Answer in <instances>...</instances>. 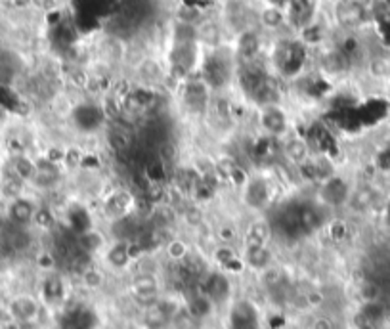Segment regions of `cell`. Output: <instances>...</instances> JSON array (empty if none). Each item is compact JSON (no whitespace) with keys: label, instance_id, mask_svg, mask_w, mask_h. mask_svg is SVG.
Wrapping results in <instances>:
<instances>
[{"label":"cell","instance_id":"cell-1","mask_svg":"<svg viewBox=\"0 0 390 329\" xmlns=\"http://www.w3.org/2000/svg\"><path fill=\"white\" fill-rule=\"evenodd\" d=\"M258 127L266 136L283 140L286 136H289V115L279 104L260 105Z\"/></svg>","mask_w":390,"mask_h":329},{"label":"cell","instance_id":"cell-2","mask_svg":"<svg viewBox=\"0 0 390 329\" xmlns=\"http://www.w3.org/2000/svg\"><path fill=\"white\" fill-rule=\"evenodd\" d=\"M128 293L132 300H136L142 308L150 307L161 299V282L155 274L143 272L132 277V282L128 285Z\"/></svg>","mask_w":390,"mask_h":329},{"label":"cell","instance_id":"cell-3","mask_svg":"<svg viewBox=\"0 0 390 329\" xmlns=\"http://www.w3.org/2000/svg\"><path fill=\"white\" fill-rule=\"evenodd\" d=\"M272 197H274V184L266 176H251L243 184V201L251 209H266L272 203Z\"/></svg>","mask_w":390,"mask_h":329},{"label":"cell","instance_id":"cell-4","mask_svg":"<svg viewBox=\"0 0 390 329\" xmlns=\"http://www.w3.org/2000/svg\"><path fill=\"white\" fill-rule=\"evenodd\" d=\"M201 291L209 297L214 307H220V305L228 303L233 291L232 280L228 276V272H224V270H209L203 277Z\"/></svg>","mask_w":390,"mask_h":329},{"label":"cell","instance_id":"cell-5","mask_svg":"<svg viewBox=\"0 0 390 329\" xmlns=\"http://www.w3.org/2000/svg\"><path fill=\"white\" fill-rule=\"evenodd\" d=\"M182 303H174L171 299H159L150 307L143 308L142 323L146 329H171V320H173L176 308Z\"/></svg>","mask_w":390,"mask_h":329},{"label":"cell","instance_id":"cell-6","mask_svg":"<svg viewBox=\"0 0 390 329\" xmlns=\"http://www.w3.org/2000/svg\"><path fill=\"white\" fill-rule=\"evenodd\" d=\"M281 155L292 169H299L312 159V146L302 136H286L281 140Z\"/></svg>","mask_w":390,"mask_h":329},{"label":"cell","instance_id":"cell-7","mask_svg":"<svg viewBox=\"0 0 390 329\" xmlns=\"http://www.w3.org/2000/svg\"><path fill=\"white\" fill-rule=\"evenodd\" d=\"M350 186L346 184L345 178H341L337 174H333L331 178L323 180L320 184V197L323 205L327 207H343L350 197Z\"/></svg>","mask_w":390,"mask_h":329},{"label":"cell","instance_id":"cell-8","mask_svg":"<svg viewBox=\"0 0 390 329\" xmlns=\"http://www.w3.org/2000/svg\"><path fill=\"white\" fill-rule=\"evenodd\" d=\"M136 199L134 195L130 194L128 190H115L113 194L105 197L104 201V213L111 220H119L128 215H134Z\"/></svg>","mask_w":390,"mask_h":329},{"label":"cell","instance_id":"cell-9","mask_svg":"<svg viewBox=\"0 0 390 329\" xmlns=\"http://www.w3.org/2000/svg\"><path fill=\"white\" fill-rule=\"evenodd\" d=\"M335 20L341 27L354 29L366 22V8L358 0H338L335 6Z\"/></svg>","mask_w":390,"mask_h":329},{"label":"cell","instance_id":"cell-10","mask_svg":"<svg viewBox=\"0 0 390 329\" xmlns=\"http://www.w3.org/2000/svg\"><path fill=\"white\" fill-rule=\"evenodd\" d=\"M37 213V205L27 197H15L8 207V224L15 228H27L33 224V218Z\"/></svg>","mask_w":390,"mask_h":329},{"label":"cell","instance_id":"cell-11","mask_svg":"<svg viewBox=\"0 0 390 329\" xmlns=\"http://www.w3.org/2000/svg\"><path fill=\"white\" fill-rule=\"evenodd\" d=\"M258 308L251 300H237L232 310V329H258Z\"/></svg>","mask_w":390,"mask_h":329},{"label":"cell","instance_id":"cell-12","mask_svg":"<svg viewBox=\"0 0 390 329\" xmlns=\"http://www.w3.org/2000/svg\"><path fill=\"white\" fill-rule=\"evenodd\" d=\"M61 172H60V163H54L50 159H40L37 161V171L33 176V184L42 190H52L60 184Z\"/></svg>","mask_w":390,"mask_h":329},{"label":"cell","instance_id":"cell-13","mask_svg":"<svg viewBox=\"0 0 390 329\" xmlns=\"http://www.w3.org/2000/svg\"><path fill=\"white\" fill-rule=\"evenodd\" d=\"M10 312H12V316H14L17 322L31 323L35 322L38 318V314H40V303H38L35 297L22 295V297L12 300Z\"/></svg>","mask_w":390,"mask_h":329},{"label":"cell","instance_id":"cell-14","mask_svg":"<svg viewBox=\"0 0 390 329\" xmlns=\"http://www.w3.org/2000/svg\"><path fill=\"white\" fill-rule=\"evenodd\" d=\"M243 264L249 266L255 272H263L264 268H268L274 264V254L268 249V245H247L245 253L241 254Z\"/></svg>","mask_w":390,"mask_h":329},{"label":"cell","instance_id":"cell-15","mask_svg":"<svg viewBox=\"0 0 390 329\" xmlns=\"http://www.w3.org/2000/svg\"><path fill=\"white\" fill-rule=\"evenodd\" d=\"M212 261L217 262L220 270L224 272H230V270L237 268V266H243V259L241 254L233 249L230 243H222L218 245L214 251H212Z\"/></svg>","mask_w":390,"mask_h":329},{"label":"cell","instance_id":"cell-16","mask_svg":"<svg viewBox=\"0 0 390 329\" xmlns=\"http://www.w3.org/2000/svg\"><path fill=\"white\" fill-rule=\"evenodd\" d=\"M105 259L111 264L113 268H127L128 262L132 261V251H130V243L128 241H115L113 247L107 249Z\"/></svg>","mask_w":390,"mask_h":329},{"label":"cell","instance_id":"cell-17","mask_svg":"<svg viewBox=\"0 0 390 329\" xmlns=\"http://www.w3.org/2000/svg\"><path fill=\"white\" fill-rule=\"evenodd\" d=\"M184 305H186L189 312H192L197 320H201V322H205L207 318H210L212 312H214V308H217L203 291L194 293V295L188 299V303H184Z\"/></svg>","mask_w":390,"mask_h":329},{"label":"cell","instance_id":"cell-18","mask_svg":"<svg viewBox=\"0 0 390 329\" xmlns=\"http://www.w3.org/2000/svg\"><path fill=\"white\" fill-rule=\"evenodd\" d=\"M42 297L48 305H58L65 299V284L60 276H48L42 284Z\"/></svg>","mask_w":390,"mask_h":329},{"label":"cell","instance_id":"cell-19","mask_svg":"<svg viewBox=\"0 0 390 329\" xmlns=\"http://www.w3.org/2000/svg\"><path fill=\"white\" fill-rule=\"evenodd\" d=\"M258 50H260V38H258V35L253 33V31L241 33L237 52L245 60V63H251V61L255 60L256 56H258Z\"/></svg>","mask_w":390,"mask_h":329},{"label":"cell","instance_id":"cell-20","mask_svg":"<svg viewBox=\"0 0 390 329\" xmlns=\"http://www.w3.org/2000/svg\"><path fill=\"white\" fill-rule=\"evenodd\" d=\"M138 75L142 79L148 86L151 84H157V82L163 81V77H165V71L161 68V63L157 60H153V58H146V60L140 61V66H138Z\"/></svg>","mask_w":390,"mask_h":329},{"label":"cell","instance_id":"cell-21","mask_svg":"<svg viewBox=\"0 0 390 329\" xmlns=\"http://www.w3.org/2000/svg\"><path fill=\"white\" fill-rule=\"evenodd\" d=\"M201 320H197L192 312L188 310L186 305H180L174 312L173 320H171V329H203Z\"/></svg>","mask_w":390,"mask_h":329},{"label":"cell","instance_id":"cell-22","mask_svg":"<svg viewBox=\"0 0 390 329\" xmlns=\"http://www.w3.org/2000/svg\"><path fill=\"white\" fill-rule=\"evenodd\" d=\"M35 171H37V161H33L27 155H17L12 161V172L15 178H20L22 182H31L33 176H35Z\"/></svg>","mask_w":390,"mask_h":329},{"label":"cell","instance_id":"cell-23","mask_svg":"<svg viewBox=\"0 0 390 329\" xmlns=\"http://www.w3.org/2000/svg\"><path fill=\"white\" fill-rule=\"evenodd\" d=\"M260 23L268 29H279L286 23V14L281 12V8L270 4L260 12Z\"/></svg>","mask_w":390,"mask_h":329},{"label":"cell","instance_id":"cell-24","mask_svg":"<svg viewBox=\"0 0 390 329\" xmlns=\"http://www.w3.org/2000/svg\"><path fill=\"white\" fill-rule=\"evenodd\" d=\"M165 253L171 261L178 262V264H180V262L186 261V257L192 253V249H189L188 243H186L184 240H180V238H173V240L166 243Z\"/></svg>","mask_w":390,"mask_h":329},{"label":"cell","instance_id":"cell-25","mask_svg":"<svg viewBox=\"0 0 390 329\" xmlns=\"http://www.w3.org/2000/svg\"><path fill=\"white\" fill-rule=\"evenodd\" d=\"M258 277H260V284L266 289H278L283 284V270L276 264H272L268 268H264L263 272H258Z\"/></svg>","mask_w":390,"mask_h":329},{"label":"cell","instance_id":"cell-26","mask_svg":"<svg viewBox=\"0 0 390 329\" xmlns=\"http://www.w3.org/2000/svg\"><path fill=\"white\" fill-rule=\"evenodd\" d=\"M109 144L113 146V150L127 151L130 150L132 136H130V132L125 127H113L109 130Z\"/></svg>","mask_w":390,"mask_h":329},{"label":"cell","instance_id":"cell-27","mask_svg":"<svg viewBox=\"0 0 390 329\" xmlns=\"http://www.w3.org/2000/svg\"><path fill=\"white\" fill-rule=\"evenodd\" d=\"M104 245V238L98 232H94V230H88L86 234H83V236H81V241H79L81 251L86 254H94L98 253V251H102Z\"/></svg>","mask_w":390,"mask_h":329},{"label":"cell","instance_id":"cell-28","mask_svg":"<svg viewBox=\"0 0 390 329\" xmlns=\"http://www.w3.org/2000/svg\"><path fill=\"white\" fill-rule=\"evenodd\" d=\"M56 222V217L54 213L48 207H37V213H35V218H33V224H37L38 228H45V230H50Z\"/></svg>","mask_w":390,"mask_h":329},{"label":"cell","instance_id":"cell-29","mask_svg":"<svg viewBox=\"0 0 390 329\" xmlns=\"http://www.w3.org/2000/svg\"><path fill=\"white\" fill-rule=\"evenodd\" d=\"M308 329H335V322H333V318H329V316L318 314L312 318Z\"/></svg>","mask_w":390,"mask_h":329},{"label":"cell","instance_id":"cell-30","mask_svg":"<svg viewBox=\"0 0 390 329\" xmlns=\"http://www.w3.org/2000/svg\"><path fill=\"white\" fill-rule=\"evenodd\" d=\"M84 284L88 285V287H92V289L100 287V285H102V276H100V272L92 268L86 270V272H84Z\"/></svg>","mask_w":390,"mask_h":329}]
</instances>
